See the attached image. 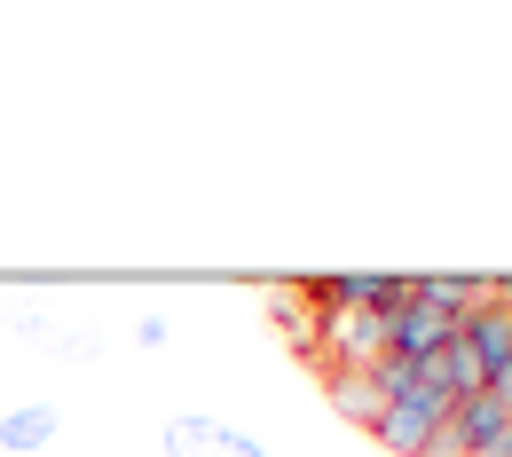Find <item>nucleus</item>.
Wrapping results in <instances>:
<instances>
[{
  "instance_id": "f257e3e1",
  "label": "nucleus",
  "mask_w": 512,
  "mask_h": 457,
  "mask_svg": "<svg viewBox=\"0 0 512 457\" xmlns=\"http://www.w3.org/2000/svg\"><path fill=\"white\" fill-rule=\"evenodd\" d=\"M442 426H449V394L434 387V379H418L410 394H394L379 418H371V434H379V442H386L394 457H426Z\"/></svg>"
},
{
  "instance_id": "f03ea898",
  "label": "nucleus",
  "mask_w": 512,
  "mask_h": 457,
  "mask_svg": "<svg viewBox=\"0 0 512 457\" xmlns=\"http://www.w3.org/2000/svg\"><path fill=\"white\" fill-rule=\"evenodd\" d=\"M505 442H512V410L481 387V394H465V402H449V426L434 434L426 457H497Z\"/></svg>"
},
{
  "instance_id": "7ed1b4c3",
  "label": "nucleus",
  "mask_w": 512,
  "mask_h": 457,
  "mask_svg": "<svg viewBox=\"0 0 512 457\" xmlns=\"http://www.w3.org/2000/svg\"><path fill=\"white\" fill-rule=\"evenodd\" d=\"M449 316L442 308H426V300H410V292H402V308H386V355H410V363H434V355H442L449 347Z\"/></svg>"
},
{
  "instance_id": "20e7f679",
  "label": "nucleus",
  "mask_w": 512,
  "mask_h": 457,
  "mask_svg": "<svg viewBox=\"0 0 512 457\" xmlns=\"http://www.w3.org/2000/svg\"><path fill=\"white\" fill-rule=\"evenodd\" d=\"M166 457H268L253 442V434H237V426H229V418H174V426H166Z\"/></svg>"
},
{
  "instance_id": "39448f33",
  "label": "nucleus",
  "mask_w": 512,
  "mask_h": 457,
  "mask_svg": "<svg viewBox=\"0 0 512 457\" xmlns=\"http://www.w3.org/2000/svg\"><path fill=\"white\" fill-rule=\"evenodd\" d=\"M457 339L481 355V371H489V379H505V371H512V316L497 308V300H489V308H473V316L457 324Z\"/></svg>"
},
{
  "instance_id": "423d86ee",
  "label": "nucleus",
  "mask_w": 512,
  "mask_h": 457,
  "mask_svg": "<svg viewBox=\"0 0 512 457\" xmlns=\"http://www.w3.org/2000/svg\"><path fill=\"white\" fill-rule=\"evenodd\" d=\"M268 308H276V331H284V339L316 363V347H323V308L308 300V284H276V292H268Z\"/></svg>"
},
{
  "instance_id": "0eeeda50",
  "label": "nucleus",
  "mask_w": 512,
  "mask_h": 457,
  "mask_svg": "<svg viewBox=\"0 0 512 457\" xmlns=\"http://www.w3.org/2000/svg\"><path fill=\"white\" fill-rule=\"evenodd\" d=\"M48 442H56V410L48 402H16L0 418V450L8 457H48Z\"/></svg>"
},
{
  "instance_id": "6e6552de",
  "label": "nucleus",
  "mask_w": 512,
  "mask_h": 457,
  "mask_svg": "<svg viewBox=\"0 0 512 457\" xmlns=\"http://www.w3.org/2000/svg\"><path fill=\"white\" fill-rule=\"evenodd\" d=\"M426 379H434V387H442L449 402H465V394H481V387H489V371H481V355H473V347H465L457 331H449V347H442V355L426 363Z\"/></svg>"
},
{
  "instance_id": "1a4fd4ad",
  "label": "nucleus",
  "mask_w": 512,
  "mask_h": 457,
  "mask_svg": "<svg viewBox=\"0 0 512 457\" xmlns=\"http://www.w3.org/2000/svg\"><path fill=\"white\" fill-rule=\"evenodd\" d=\"M323 387H331V402H339V410H347L355 426H371V418L386 410V402H379V387H371L363 371H323Z\"/></svg>"
},
{
  "instance_id": "9d476101",
  "label": "nucleus",
  "mask_w": 512,
  "mask_h": 457,
  "mask_svg": "<svg viewBox=\"0 0 512 457\" xmlns=\"http://www.w3.org/2000/svg\"><path fill=\"white\" fill-rule=\"evenodd\" d=\"M505 457H512V442H505Z\"/></svg>"
}]
</instances>
